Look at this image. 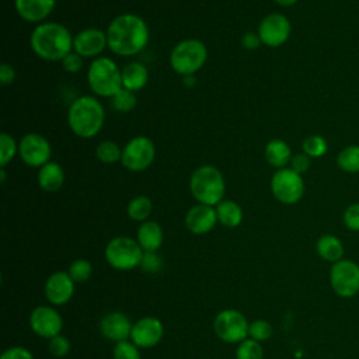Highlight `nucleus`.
<instances>
[{
    "instance_id": "1",
    "label": "nucleus",
    "mask_w": 359,
    "mask_h": 359,
    "mask_svg": "<svg viewBox=\"0 0 359 359\" xmlns=\"http://www.w3.org/2000/svg\"><path fill=\"white\" fill-rule=\"evenodd\" d=\"M105 32L111 52L125 57L142 52L150 38L146 21L133 13H123L112 18Z\"/></svg>"
},
{
    "instance_id": "6",
    "label": "nucleus",
    "mask_w": 359,
    "mask_h": 359,
    "mask_svg": "<svg viewBox=\"0 0 359 359\" xmlns=\"http://www.w3.org/2000/svg\"><path fill=\"white\" fill-rule=\"evenodd\" d=\"M208 59L206 45L196 38H187L180 41L170 53L171 69L182 76L195 74L203 67Z\"/></svg>"
},
{
    "instance_id": "8",
    "label": "nucleus",
    "mask_w": 359,
    "mask_h": 359,
    "mask_svg": "<svg viewBox=\"0 0 359 359\" xmlns=\"http://www.w3.org/2000/svg\"><path fill=\"white\" fill-rule=\"evenodd\" d=\"M269 188L276 201L283 205H294L304 195V180L290 167L279 168L271 177Z\"/></svg>"
},
{
    "instance_id": "42",
    "label": "nucleus",
    "mask_w": 359,
    "mask_h": 359,
    "mask_svg": "<svg viewBox=\"0 0 359 359\" xmlns=\"http://www.w3.org/2000/svg\"><path fill=\"white\" fill-rule=\"evenodd\" d=\"M0 359H34V356H32V353L27 348L13 346V348L6 349L1 353Z\"/></svg>"
},
{
    "instance_id": "26",
    "label": "nucleus",
    "mask_w": 359,
    "mask_h": 359,
    "mask_svg": "<svg viewBox=\"0 0 359 359\" xmlns=\"http://www.w3.org/2000/svg\"><path fill=\"white\" fill-rule=\"evenodd\" d=\"M215 209L217 222L226 227H237L243 222V209L237 202L231 199H223L215 206Z\"/></svg>"
},
{
    "instance_id": "19",
    "label": "nucleus",
    "mask_w": 359,
    "mask_h": 359,
    "mask_svg": "<svg viewBox=\"0 0 359 359\" xmlns=\"http://www.w3.org/2000/svg\"><path fill=\"white\" fill-rule=\"evenodd\" d=\"M132 327L133 324L130 323V320L123 313L119 311L108 313L100 321V330L102 335L107 339L115 342H122L130 338Z\"/></svg>"
},
{
    "instance_id": "21",
    "label": "nucleus",
    "mask_w": 359,
    "mask_h": 359,
    "mask_svg": "<svg viewBox=\"0 0 359 359\" xmlns=\"http://www.w3.org/2000/svg\"><path fill=\"white\" fill-rule=\"evenodd\" d=\"M137 243L144 252H156L163 244V229L153 220L142 222L137 229Z\"/></svg>"
},
{
    "instance_id": "7",
    "label": "nucleus",
    "mask_w": 359,
    "mask_h": 359,
    "mask_svg": "<svg viewBox=\"0 0 359 359\" xmlns=\"http://www.w3.org/2000/svg\"><path fill=\"white\" fill-rule=\"evenodd\" d=\"M143 250L137 241L126 236L112 238L105 247V258L108 264L119 271H129L140 265Z\"/></svg>"
},
{
    "instance_id": "10",
    "label": "nucleus",
    "mask_w": 359,
    "mask_h": 359,
    "mask_svg": "<svg viewBox=\"0 0 359 359\" xmlns=\"http://www.w3.org/2000/svg\"><path fill=\"white\" fill-rule=\"evenodd\" d=\"M330 283L339 297H353L359 292V265L344 258L335 262L330 272Z\"/></svg>"
},
{
    "instance_id": "45",
    "label": "nucleus",
    "mask_w": 359,
    "mask_h": 359,
    "mask_svg": "<svg viewBox=\"0 0 359 359\" xmlns=\"http://www.w3.org/2000/svg\"><path fill=\"white\" fill-rule=\"evenodd\" d=\"M182 84L185 87H194L196 84V76L195 74H188V76H182Z\"/></svg>"
},
{
    "instance_id": "41",
    "label": "nucleus",
    "mask_w": 359,
    "mask_h": 359,
    "mask_svg": "<svg viewBox=\"0 0 359 359\" xmlns=\"http://www.w3.org/2000/svg\"><path fill=\"white\" fill-rule=\"evenodd\" d=\"M310 164H311V158L306 154V153H297V154H293L290 163H289V167L296 171L297 174H304L309 171L310 168Z\"/></svg>"
},
{
    "instance_id": "23",
    "label": "nucleus",
    "mask_w": 359,
    "mask_h": 359,
    "mask_svg": "<svg viewBox=\"0 0 359 359\" xmlns=\"http://www.w3.org/2000/svg\"><path fill=\"white\" fill-rule=\"evenodd\" d=\"M149 81V70L140 62H129L122 67V87L133 93L140 91Z\"/></svg>"
},
{
    "instance_id": "44",
    "label": "nucleus",
    "mask_w": 359,
    "mask_h": 359,
    "mask_svg": "<svg viewBox=\"0 0 359 359\" xmlns=\"http://www.w3.org/2000/svg\"><path fill=\"white\" fill-rule=\"evenodd\" d=\"M261 45V39L257 32H245L241 36V46L245 50H255Z\"/></svg>"
},
{
    "instance_id": "9",
    "label": "nucleus",
    "mask_w": 359,
    "mask_h": 359,
    "mask_svg": "<svg viewBox=\"0 0 359 359\" xmlns=\"http://www.w3.org/2000/svg\"><path fill=\"white\" fill-rule=\"evenodd\" d=\"M156 157V146L147 136L139 135L132 137L122 149V165L132 171L140 172L147 170Z\"/></svg>"
},
{
    "instance_id": "46",
    "label": "nucleus",
    "mask_w": 359,
    "mask_h": 359,
    "mask_svg": "<svg viewBox=\"0 0 359 359\" xmlns=\"http://www.w3.org/2000/svg\"><path fill=\"white\" fill-rule=\"evenodd\" d=\"M273 1L282 7H290V6L296 4L299 0H273Z\"/></svg>"
},
{
    "instance_id": "29",
    "label": "nucleus",
    "mask_w": 359,
    "mask_h": 359,
    "mask_svg": "<svg viewBox=\"0 0 359 359\" xmlns=\"http://www.w3.org/2000/svg\"><path fill=\"white\" fill-rule=\"evenodd\" d=\"M95 157L104 164H115L122 160V149L112 140H102L95 146Z\"/></svg>"
},
{
    "instance_id": "25",
    "label": "nucleus",
    "mask_w": 359,
    "mask_h": 359,
    "mask_svg": "<svg viewBox=\"0 0 359 359\" xmlns=\"http://www.w3.org/2000/svg\"><path fill=\"white\" fill-rule=\"evenodd\" d=\"M316 250H317V254L320 255V258H323L324 261L332 262V264L341 261L344 257V244L334 234L321 236L317 240Z\"/></svg>"
},
{
    "instance_id": "40",
    "label": "nucleus",
    "mask_w": 359,
    "mask_h": 359,
    "mask_svg": "<svg viewBox=\"0 0 359 359\" xmlns=\"http://www.w3.org/2000/svg\"><path fill=\"white\" fill-rule=\"evenodd\" d=\"M62 67L65 72L67 73H77L81 70L83 67V57L76 53L74 50H72L69 55H66L63 59H62Z\"/></svg>"
},
{
    "instance_id": "28",
    "label": "nucleus",
    "mask_w": 359,
    "mask_h": 359,
    "mask_svg": "<svg viewBox=\"0 0 359 359\" xmlns=\"http://www.w3.org/2000/svg\"><path fill=\"white\" fill-rule=\"evenodd\" d=\"M151 209H153V203L150 198L146 195H137L129 201L126 212L132 220L146 222L151 213Z\"/></svg>"
},
{
    "instance_id": "38",
    "label": "nucleus",
    "mask_w": 359,
    "mask_h": 359,
    "mask_svg": "<svg viewBox=\"0 0 359 359\" xmlns=\"http://www.w3.org/2000/svg\"><path fill=\"white\" fill-rule=\"evenodd\" d=\"M69 351H70V342L66 337L59 334L49 339V352L55 358H63L69 353Z\"/></svg>"
},
{
    "instance_id": "11",
    "label": "nucleus",
    "mask_w": 359,
    "mask_h": 359,
    "mask_svg": "<svg viewBox=\"0 0 359 359\" xmlns=\"http://www.w3.org/2000/svg\"><path fill=\"white\" fill-rule=\"evenodd\" d=\"M250 324L244 314L237 310L227 309L220 311L213 323L215 334L227 344H236L247 339Z\"/></svg>"
},
{
    "instance_id": "35",
    "label": "nucleus",
    "mask_w": 359,
    "mask_h": 359,
    "mask_svg": "<svg viewBox=\"0 0 359 359\" xmlns=\"http://www.w3.org/2000/svg\"><path fill=\"white\" fill-rule=\"evenodd\" d=\"M133 342H116L114 348V359H140V352Z\"/></svg>"
},
{
    "instance_id": "12",
    "label": "nucleus",
    "mask_w": 359,
    "mask_h": 359,
    "mask_svg": "<svg viewBox=\"0 0 359 359\" xmlns=\"http://www.w3.org/2000/svg\"><path fill=\"white\" fill-rule=\"evenodd\" d=\"M18 156L28 167L41 168L50 161L52 146L45 136L31 132L20 139Z\"/></svg>"
},
{
    "instance_id": "39",
    "label": "nucleus",
    "mask_w": 359,
    "mask_h": 359,
    "mask_svg": "<svg viewBox=\"0 0 359 359\" xmlns=\"http://www.w3.org/2000/svg\"><path fill=\"white\" fill-rule=\"evenodd\" d=\"M140 266L147 273H156L163 268V259L157 252H143Z\"/></svg>"
},
{
    "instance_id": "3",
    "label": "nucleus",
    "mask_w": 359,
    "mask_h": 359,
    "mask_svg": "<svg viewBox=\"0 0 359 359\" xmlns=\"http://www.w3.org/2000/svg\"><path fill=\"white\" fill-rule=\"evenodd\" d=\"M105 122V111L97 97H77L67 109V125L70 130L81 137L91 139L97 136Z\"/></svg>"
},
{
    "instance_id": "4",
    "label": "nucleus",
    "mask_w": 359,
    "mask_h": 359,
    "mask_svg": "<svg viewBox=\"0 0 359 359\" xmlns=\"http://www.w3.org/2000/svg\"><path fill=\"white\" fill-rule=\"evenodd\" d=\"M189 191L198 203L216 206L223 201L226 192L224 177L213 165H201L191 174Z\"/></svg>"
},
{
    "instance_id": "30",
    "label": "nucleus",
    "mask_w": 359,
    "mask_h": 359,
    "mask_svg": "<svg viewBox=\"0 0 359 359\" xmlns=\"http://www.w3.org/2000/svg\"><path fill=\"white\" fill-rule=\"evenodd\" d=\"M302 151L306 153L310 158H318L327 154L328 143L325 137L320 135H310L302 143Z\"/></svg>"
},
{
    "instance_id": "33",
    "label": "nucleus",
    "mask_w": 359,
    "mask_h": 359,
    "mask_svg": "<svg viewBox=\"0 0 359 359\" xmlns=\"http://www.w3.org/2000/svg\"><path fill=\"white\" fill-rule=\"evenodd\" d=\"M264 352L258 341L250 338L240 342L236 351V359H262Z\"/></svg>"
},
{
    "instance_id": "16",
    "label": "nucleus",
    "mask_w": 359,
    "mask_h": 359,
    "mask_svg": "<svg viewBox=\"0 0 359 359\" xmlns=\"http://www.w3.org/2000/svg\"><path fill=\"white\" fill-rule=\"evenodd\" d=\"M163 324L156 317H143L132 327L130 339L139 348H151L163 338Z\"/></svg>"
},
{
    "instance_id": "20",
    "label": "nucleus",
    "mask_w": 359,
    "mask_h": 359,
    "mask_svg": "<svg viewBox=\"0 0 359 359\" xmlns=\"http://www.w3.org/2000/svg\"><path fill=\"white\" fill-rule=\"evenodd\" d=\"M56 0H14V7L20 18L36 25L45 22L52 14Z\"/></svg>"
},
{
    "instance_id": "31",
    "label": "nucleus",
    "mask_w": 359,
    "mask_h": 359,
    "mask_svg": "<svg viewBox=\"0 0 359 359\" xmlns=\"http://www.w3.org/2000/svg\"><path fill=\"white\" fill-rule=\"evenodd\" d=\"M136 104H137V98L135 93L123 87L111 97V105L118 112H129L136 107Z\"/></svg>"
},
{
    "instance_id": "14",
    "label": "nucleus",
    "mask_w": 359,
    "mask_h": 359,
    "mask_svg": "<svg viewBox=\"0 0 359 359\" xmlns=\"http://www.w3.org/2000/svg\"><path fill=\"white\" fill-rule=\"evenodd\" d=\"M105 48H108L107 32L100 28H84L73 36V50L81 57H100Z\"/></svg>"
},
{
    "instance_id": "43",
    "label": "nucleus",
    "mask_w": 359,
    "mask_h": 359,
    "mask_svg": "<svg viewBox=\"0 0 359 359\" xmlns=\"http://www.w3.org/2000/svg\"><path fill=\"white\" fill-rule=\"evenodd\" d=\"M15 80V69L7 63V62H3L0 65V81L3 86H10L13 84V81Z\"/></svg>"
},
{
    "instance_id": "37",
    "label": "nucleus",
    "mask_w": 359,
    "mask_h": 359,
    "mask_svg": "<svg viewBox=\"0 0 359 359\" xmlns=\"http://www.w3.org/2000/svg\"><path fill=\"white\" fill-rule=\"evenodd\" d=\"M342 222L351 231H359V202L351 203L342 213Z\"/></svg>"
},
{
    "instance_id": "15",
    "label": "nucleus",
    "mask_w": 359,
    "mask_h": 359,
    "mask_svg": "<svg viewBox=\"0 0 359 359\" xmlns=\"http://www.w3.org/2000/svg\"><path fill=\"white\" fill-rule=\"evenodd\" d=\"M29 325L35 334L50 339L60 334L63 321L55 309L48 306H38L29 316Z\"/></svg>"
},
{
    "instance_id": "18",
    "label": "nucleus",
    "mask_w": 359,
    "mask_h": 359,
    "mask_svg": "<svg viewBox=\"0 0 359 359\" xmlns=\"http://www.w3.org/2000/svg\"><path fill=\"white\" fill-rule=\"evenodd\" d=\"M217 223L216 209L209 205L198 203L185 215V226L194 234H206Z\"/></svg>"
},
{
    "instance_id": "2",
    "label": "nucleus",
    "mask_w": 359,
    "mask_h": 359,
    "mask_svg": "<svg viewBox=\"0 0 359 359\" xmlns=\"http://www.w3.org/2000/svg\"><path fill=\"white\" fill-rule=\"evenodd\" d=\"M29 46L38 57L46 62H62L73 50V35L63 24L45 21L32 29Z\"/></svg>"
},
{
    "instance_id": "22",
    "label": "nucleus",
    "mask_w": 359,
    "mask_h": 359,
    "mask_svg": "<svg viewBox=\"0 0 359 359\" xmlns=\"http://www.w3.org/2000/svg\"><path fill=\"white\" fill-rule=\"evenodd\" d=\"M264 156L266 163L279 170V168H285L289 165L293 154H292V149L290 146L283 140V139H272L265 144L264 149Z\"/></svg>"
},
{
    "instance_id": "17",
    "label": "nucleus",
    "mask_w": 359,
    "mask_h": 359,
    "mask_svg": "<svg viewBox=\"0 0 359 359\" xmlns=\"http://www.w3.org/2000/svg\"><path fill=\"white\" fill-rule=\"evenodd\" d=\"M74 293V280L67 272L59 271L52 273L45 282V296L56 306L67 303Z\"/></svg>"
},
{
    "instance_id": "32",
    "label": "nucleus",
    "mask_w": 359,
    "mask_h": 359,
    "mask_svg": "<svg viewBox=\"0 0 359 359\" xmlns=\"http://www.w3.org/2000/svg\"><path fill=\"white\" fill-rule=\"evenodd\" d=\"M18 154V143L10 135L3 132L0 135V167H6Z\"/></svg>"
},
{
    "instance_id": "36",
    "label": "nucleus",
    "mask_w": 359,
    "mask_h": 359,
    "mask_svg": "<svg viewBox=\"0 0 359 359\" xmlns=\"http://www.w3.org/2000/svg\"><path fill=\"white\" fill-rule=\"evenodd\" d=\"M271 334H272V327H271V324H269L268 321H265V320H255L254 323L250 324L248 335H250L252 339L258 341V342L268 339V338L271 337Z\"/></svg>"
},
{
    "instance_id": "24",
    "label": "nucleus",
    "mask_w": 359,
    "mask_h": 359,
    "mask_svg": "<svg viewBox=\"0 0 359 359\" xmlns=\"http://www.w3.org/2000/svg\"><path fill=\"white\" fill-rule=\"evenodd\" d=\"M38 185L46 192H55L62 188L65 182V171L62 165L56 161H49L41 168H38Z\"/></svg>"
},
{
    "instance_id": "13",
    "label": "nucleus",
    "mask_w": 359,
    "mask_h": 359,
    "mask_svg": "<svg viewBox=\"0 0 359 359\" xmlns=\"http://www.w3.org/2000/svg\"><path fill=\"white\" fill-rule=\"evenodd\" d=\"M292 24L282 13H271L265 15L258 25V36L261 43L269 48L282 46L290 36Z\"/></svg>"
},
{
    "instance_id": "27",
    "label": "nucleus",
    "mask_w": 359,
    "mask_h": 359,
    "mask_svg": "<svg viewBox=\"0 0 359 359\" xmlns=\"http://www.w3.org/2000/svg\"><path fill=\"white\" fill-rule=\"evenodd\" d=\"M337 165L348 174L359 172V144H349L337 154Z\"/></svg>"
},
{
    "instance_id": "47",
    "label": "nucleus",
    "mask_w": 359,
    "mask_h": 359,
    "mask_svg": "<svg viewBox=\"0 0 359 359\" xmlns=\"http://www.w3.org/2000/svg\"><path fill=\"white\" fill-rule=\"evenodd\" d=\"M6 178H7L6 167H0V181H1V184H4V182H6Z\"/></svg>"
},
{
    "instance_id": "34",
    "label": "nucleus",
    "mask_w": 359,
    "mask_h": 359,
    "mask_svg": "<svg viewBox=\"0 0 359 359\" xmlns=\"http://www.w3.org/2000/svg\"><path fill=\"white\" fill-rule=\"evenodd\" d=\"M93 272V266L87 259H76L74 262H72L67 273L70 275V278L74 280V283H83L86 282Z\"/></svg>"
},
{
    "instance_id": "5",
    "label": "nucleus",
    "mask_w": 359,
    "mask_h": 359,
    "mask_svg": "<svg viewBox=\"0 0 359 359\" xmlns=\"http://www.w3.org/2000/svg\"><path fill=\"white\" fill-rule=\"evenodd\" d=\"M90 90L104 98H111L122 88V69L108 56L95 57L87 70Z\"/></svg>"
}]
</instances>
